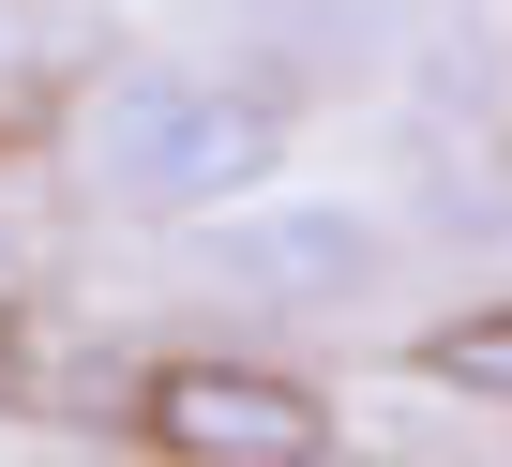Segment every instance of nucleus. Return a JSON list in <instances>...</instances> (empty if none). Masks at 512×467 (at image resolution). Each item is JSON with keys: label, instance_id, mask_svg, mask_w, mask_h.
Wrapping results in <instances>:
<instances>
[{"label": "nucleus", "instance_id": "nucleus-4", "mask_svg": "<svg viewBox=\"0 0 512 467\" xmlns=\"http://www.w3.org/2000/svg\"><path fill=\"white\" fill-rule=\"evenodd\" d=\"M422 377H437V392H497V407H512V302L437 317V332H422Z\"/></svg>", "mask_w": 512, "mask_h": 467}, {"label": "nucleus", "instance_id": "nucleus-1", "mask_svg": "<svg viewBox=\"0 0 512 467\" xmlns=\"http://www.w3.org/2000/svg\"><path fill=\"white\" fill-rule=\"evenodd\" d=\"M272 166H287L272 91H226V76H181V61H136V76L91 91V181L121 211H151V226H211Z\"/></svg>", "mask_w": 512, "mask_h": 467}, {"label": "nucleus", "instance_id": "nucleus-7", "mask_svg": "<svg viewBox=\"0 0 512 467\" xmlns=\"http://www.w3.org/2000/svg\"><path fill=\"white\" fill-rule=\"evenodd\" d=\"M317 467H332V452H317Z\"/></svg>", "mask_w": 512, "mask_h": 467}, {"label": "nucleus", "instance_id": "nucleus-2", "mask_svg": "<svg viewBox=\"0 0 512 467\" xmlns=\"http://www.w3.org/2000/svg\"><path fill=\"white\" fill-rule=\"evenodd\" d=\"M136 422H151V452H181V467H317L332 452V407L302 392V377H272V362H151L136 377Z\"/></svg>", "mask_w": 512, "mask_h": 467}, {"label": "nucleus", "instance_id": "nucleus-6", "mask_svg": "<svg viewBox=\"0 0 512 467\" xmlns=\"http://www.w3.org/2000/svg\"><path fill=\"white\" fill-rule=\"evenodd\" d=\"M0 61H16V31H0Z\"/></svg>", "mask_w": 512, "mask_h": 467}, {"label": "nucleus", "instance_id": "nucleus-5", "mask_svg": "<svg viewBox=\"0 0 512 467\" xmlns=\"http://www.w3.org/2000/svg\"><path fill=\"white\" fill-rule=\"evenodd\" d=\"M31 467H106V452H31Z\"/></svg>", "mask_w": 512, "mask_h": 467}, {"label": "nucleus", "instance_id": "nucleus-3", "mask_svg": "<svg viewBox=\"0 0 512 467\" xmlns=\"http://www.w3.org/2000/svg\"><path fill=\"white\" fill-rule=\"evenodd\" d=\"M211 287H241V302H347L362 272H377V226L362 211H211Z\"/></svg>", "mask_w": 512, "mask_h": 467}]
</instances>
